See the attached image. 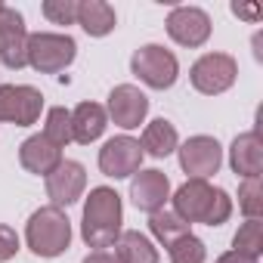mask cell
<instances>
[{"label": "cell", "mask_w": 263, "mask_h": 263, "mask_svg": "<svg viewBox=\"0 0 263 263\" xmlns=\"http://www.w3.org/2000/svg\"><path fill=\"white\" fill-rule=\"evenodd\" d=\"M167 34L180 47H204L211 37V16L198 7H174L167 16Z\"/></svg>", "instance_id": "11"}, {"label": "cell", "mask_w": 263, "mask_h": 263, "mask_svg": "<svg viewBox=\"0 0 263 263\" xmlns=\"http://www.w3.org/2000/svg\"><path fill=\"white\" fill-rule=\"evenodd\" d=\"M174 214L189 226L192 223L223 226L232 217V198L223 189H214L208 180H186L174 192Z\"/></svg>", "instance_id": "1"}, {"label": "cell", "mask_w": 263, "mask_h": 263, "mask_svg": "<svg viewBox=\"0 0 263 263\" xmlns=\"http://www.w3.org/2000/svg\"><path fill=\"white\" fill-rule=\"evenodd\" d=\"M177 149H180V167L192 180H208L223 164V149L214 137H192Z\"/></svg>", "instance_id": "10"}, {"label": "cell", "mask_w": 263, "mask_h": 263, "mask_svg": "<svg viewBox=\"0 0 263 263\" xmlns=\"http://www.w3.org/2000/svg\"><path fill=\"white\" fill-rule=\"evenodd\" d=\"M115 254H118L121 263H158L155 245H152L143 232H137V229H127V232L118 235Z\"/></svg>", "instance_id": "20"}, {"label": "cell", "mask_w": 263, "mask_h": 263, "mask_svg": "<svg viewBox=\"0 0 263 263\" xmlns=\"http://www.w3.org/2000/svg\"><path fill=\"white\" fill-rule=\"evenodd\" d=\"M238 78V62L229 56V53H204L192 71H189V81L198 93L204 96H220L226 93Z\"/></svg>", "instance_id": "6"}, {"label": "cell", "mask_w": 263, "mask_h": 263, "mask_svg": "<svg viewBox=\"0 0 263 263\" xmlns=\"http://www.w3.org/2000/svg\"><path fill=\"white\" fill-rule=\"evenodd\" d=\"M44 96L28 84H4L0 87V121H10L16 127H31L41 118Z\"/></svg>", "instance_id": "7"}, {"label": "cell", "mask_w": 263, "mask_h": 263, "mask_svg": "<svg viewBox=\"0 0 263 263\" xmlns=\"http://www.w3.org/2000/svg\"><path fill=\"white\" fill-rule=\"evenodd\" d=\"M130 71L152 90H167V87L177 84L180 62H177V56L171 50H164L158 44H146L130 56Z\"/></svg>", "instance_id": "5"}, {"label": "cell", "mask_w": 263, "mask_h": 263, "mask_svg": "<svg viewBox=\"0 0 263 263\" xmlns=\"http://www.w3.org/2000/svg\"><path fill=\"white\" fill-rule=\"evenodd\" d=\"M232 13H235L238 19H248V22H257V19L263 16V10H260L257 4H232Z\"/></svg>", "instance_id": "28"}, {"label": "cell", "mask_w": 263, "mask_h": 263, "mask_svg": "<svg viewBox=\"0 0 263 263\" xmlns=\"http://www.w3.org/2000/svg\"><path fill=\"white\" fill-rule=\"evenodd\" d=\"M78 25L90 37H105L118 25L115 7L105 4V0H81V4H78Z\"/></svg>", "instance_id": "18"}, {"label": "cell", "mask_w": 263, "mask_h": 263, "mask_svg": "<svg viewBox=\"0 0 263 263\" xmlns=\"http://www.w3.org/2000/svg\"><path fill=\"white\" fill-rule=\"evenodd\" d=\"M41 13L53 25H74L78 22V4L74 0H47V4L41 7Z\"/></svg>", "instance_id": "26"}, {"label": "cell", "mask_w": 263, "mask_h": 263, "mask_svg": "<svg viewBox=\"0 0 263 263\" xmlns=\"http://www.w3.org/2000/svg\"><path fill=\"white\" fill-rule=\"evenodd\" d=\"M19 161L28 174H37V177H50L59 164H62V149H56L44 134L37 137H28L22 146H19Z\"/></svg>", "instance_id": "15"}, {"label": "cell", "mask_w": 263, "mask_h": 263, "mask_svg": "<svg viewBox=\"0 0 263 263\" xmlns=\"http://www.w3.org/2000/svg\"><path fill=\"white\" fill-rule=\"evenodd\" d=\"M44 137L56 146V149H65L68 143H74V134H71V111L56 105L47 111V127H44Z\"/></svg>", "instance_id": "23"}, {"label": "cell", "mask_w": 263, "mask_h": 263, "mask_svg": "<svg viewBox=\"0 0 263 263\" xmlns=\"http://www.w3.org/2000/svg\"><path fill=\"white\" fill-rule=\"evenodd\" d=\"M143 152H149L152 158H167L171 152H177L180 137H177V127L164 118H155L152 124H146L143 130Z\"/></svg>", "instance_id": "19"}, {"label": "cell", "mask_w": 263, "mask_h": 263, "mask_svg": "<svg viewBox=\"0 0 263 263\" xmlns=\"http://www.w3.org/2000/svg\"><path fill=\"white\" fill-rule=\"evenodd\" d=\"M232 251L248 257V260H260L263 251V223L260 220H248L245 226H238V232L232 235Z\"/></svg>", "instance_id": "22"}, {"label": "cell", "mask_w": 263, "mask_h": 263, "mask_svg": "<svg viewBox=\"0 0 263 263\" xmlns=\"http://www.w3.org/2000/svg\"><path fill=\"white\" fill-rule=\"evenodd\" d=\"M143 164V146L134 137H111L99 149V171L111 180L134 177Z\"/></svg>", "instance_id": "8"}, {"label": "cell", "mask_w": 263, "mask_h": 263, "mask_svg": "<svg viewBox=\"0 0 263 263\" xmlns=\"http://www.w3.org/2000/svg\"><path fill=\"white\" fill-rule=\"evenodd\" d=\"M84 263H121V260H118L115 251H93V254L84 257Z\"/></svg>", "instance_id": "29"}, {"label": "cell", "mask_w": 263, "mask_h": 263, "mask_svg": "<svg viewBox=\"0 0 263 263\" xmlns=\"http://www.w3.org/2000/svg\"><path fill=\"white\" fill-rule=\"evenodd\" d=\"M229 164L238 177H260L263 171V143H260V134L257 130H248V134H238L232 140V149H229Z\"/></svg>", "instance_id": "16"}, {"label": "cell", "mask_w": 263, "mask_h": 263, "mask_svg": "<svg viewBox=\"0 0 263 263\" xmlns=\"http://www.w3.org/2000/svg\"><path fill=\"white\" fill-rule=\"evenodd\" d=\"M0 7H4V4H0Z\"/></svg>", "instance_id": "31"}, {"label": "cell", "mask_w": 263, "mask_h": 263, "mask_svg": "<svg viewBox=\"0 0 263 263\" xmlns=\"http://www.w3.org/2000/svg\"><path fill=\"white\" fill-rule=\"evenodd\" d=\"M121 223H124V208H121V195L108 186H96L90 189V198L84 204V217H81V238L96 248L105 251L118 241L121 235Z\"/></svg>", "instance_id": "2"}, {"label": "cell", "mask_w": 263, "mask_h": 263, "mask_svg": "<svg viewBox=\"0 0 263 263\" xmlns=\"http://www.w3.org/2000/svg\"><path fill=\"white\" fill-rule=\"evenodd\" d=\"M78 56V44L68 34H53V31H37L28 34V47H25V59L34 71L41 74H56L62 68H68Z\"/></svg>", "instance_id": "4"}, {"label": "cell", "mask_w": 263, "mask_h": 263, "mask_svg": "<svg viewBox=\"0 0 263 263\" xmlns=\"http://www.w3.org/2000/svg\"><path fill=\"white\" fill-rule=\"evenodd\" d=\"M25 241L28 248L37 254V257H59L68 251L71 245V223L65 217L62 208H37L31 217H28V226H25Z\"/></svg>", "instance_id": "3"}, {"label": "cell", "mask_w": 263, "mask_h": 263, "mask_svg": "<svg viewBox=\"0 0 263 263\" xmlns=\"http://www.w3.org/2000/svg\"><path fill=\"white\" fill-rule=\"evenodd\" d=\"M217 263H257V260H248V257H241V254H235V251H226V254L217 257Z\"/></svg>", "instance_id": "30"}, {"label": "cell", "mask_w": 263, "mask_h": 263, "mask_svg": "<svg viewBox=\"0 0 263 263\" xmlns=\"http://www.w3.org/2000/svg\"><path fill=\"white\" fill-rule=\"evenodd\" d=\"M84 189H87V171L78 161H65L62 158V164L47 177V195H50L53 208L74 204L84 195Z\"/></svg>", "instance_id": "13"}, {"label": "cell", "mask_w": 263, "mask_h": 263, "mask_svg": "<svg viewBox=\"0 0 263 263\" xmlns=\"http://www.w3.org/2000/svg\"><path fill=\"white\" fill-rule=\"evenodd\" d=\"M25 47H28V31H25L22 13L4 4L0 7V62L7 68H13V71L25 68L28 65Z\"/></svg>", "instance_id": "9"}, {"label": "cell", "mask_w": 263, "mask_h": 263, "mask_svg": "<svg viewBox=\"0 0 263 263\" xmlns=\"http://www.w3.org/2000/svg\"><path fill=\"white\" fill-rule=\"evenodd\" d=\"M108 124V115L99 102H81L74 111H71V134H74V143L81 146H90L102 137V130Z\"/></svg>", "instance_id": "17"}, {"label": "cell", "mask_w": 263, "mask_h": 263, "mask_svg": "<svg viewBox=\"0 0 263 263\" xmlns=\"http://www.w3.org/2000/svg\"><path fill=\"white\" fill-rule=\"evenodd\" d=\"M238 208L248 220H260L263 214V189H260V177H248L238 186Z\"/></svg>", "instance_id": "24"}, {"label": "cell", "mask_w": 263, "mask_h": 263, "mask_svg": "<svg viewBox=\"0 0 263 263\" xmlns=\"http://www.w3.org/2000/svg\"><path fill=\"white\" fill-rule=\"evenodd\" d=\"M167 254H171V263H204V257H208L204 241L198 235H192V232L183 235V238H177L167 248Z\"/></svg>", "instance_id": "25"}, {"label": "cell", "mask_w": 263, "mask_h": 263, "mask_svg": "<svg viewBox=\"0 0 263 263\" xmlns=\"http://www.w3.org/2000/svg\"><path fill=\"white\" fill-rule=\"evenodd\" d=\"M130 198L134 204L146 214H155L164 208V201L171 198V180L161 171H137L134 183H130Z\"/></svg>", "instance_id": "14"}, {"label": "cell", "mask_w": 263, "mask_h": 263, "mask_svg": "<svg viewBox=\"0 0 263 263\" xmlns=\"http://www.w3.org/2000/svg\"><path fill=\"white\" fill-rule=\"evenodd\" d=\"M149 229H152V235H155L164 248H171L177 238L189 235V223L180 220L174 211H155V214H149Z\"/></svg>", "instance_id": "21"}, {"label": "cell", "mask_w": 263, "mask_h": 263, "mask_svg": "<svg viewBox=\"0 0 263 263\" xmlns=\"http://www.w3.org/2000/svg\"><path fill=\"white\" fill-rule=\"evenodd\" d=\"M105 115H111V121H115L118 127L134 130V127H140V124L146 121V115H149V99H146V93H143L140 87L121 84V87H115V90L108 93V111H105Z\"/></svg>", "instance_id": "12"}, {"label": "cell", "mask_w": 263, "mask_h": 263, "mask_svg": "<svg viewBox=\"0 0 263 263\" xmlns=\"http://www.w3.org/2000/svg\"><path fill=\"white\" fill-rule=\"evenodd\" d=\"M16 254H19V235H16V229L7 226V223H0V263L13 260Z\"/></svg>", "instance_id": "27"}]
</instances>
